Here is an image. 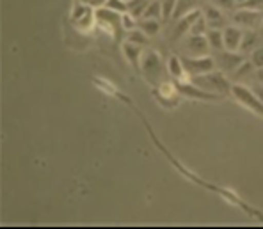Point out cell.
Here are the masks:
<instances>
[{"label":"cell","instance_id":"1","mask_svg":"<svg viewBox=\"0 0 263 229\" xmlns=\"http://www.w3.org/2000/svg\"><path fill=\"white\" fill-rule=\"evenodd\" d=\"M191 82L196 84L197 87L204 89V91L212 92V94H230L231 92V84L230 80L226 79L222 71H210L204 73V75H197V77H191Z\"/></svg>","mask_w":263,"mask_h":229},{"label":"cell","instance_id":"2","mask_svg":"<svg viewBox=\"0 0 263 229\" xmlns=\"http://www.w3.org/2000/svg\"><path fill=\"white\" fill-rule=\"evenodd\" d=\"M231 94H233V98L240 105H243L247 110L254 112V114L263 118V102L258 98V94L254 91L243 87L240 84H235V85H231Z\"/></svg>","mask_w":263,"mask_h":229},{"label":"cell","instance_id":"3","mask_svg":"<svg viewBox=\"0 0 263 229\" xmlns=\"http://www.w3.org/2000/svg\"><path fill=\"white\" fill-rule=\"evenodd\" d=\"M139 68L142 69L148 80H152L153 84H157L160 80L162 73H164V64H162V59L158 57L157 52L153 50H144L141 57V66Z\"/></svg>","mask_w":263,"mask_h":229},{"label":"cell","instance_id":"4","mask_svg":"<svg viewBox=\"0 0 263 229\" xmlns=\"http://www.w3.org/2000/svg\"><path fill=\"white\" fill-rule=\"evenodd\" d=\"M95 18H96V22H98L100 25L109 27L110 34L119 41L123 30H125V29H123V14L114 13V11L107 9V7H100V9H96Z\"/></svg>","mask_w":263,"mask_h":229},{"label":"cell","instance_id":"5","mask_svg":"<svg viewBox=\"0 0 263 229\" xmlns=\"http://www.w3.org/2000/svg\"><path fill=\"white\" fill-rule=\"evenodd\" d=\"M181 64L183 69L189 77H197V75H204V73H210L215 69V59H212L210 55L204 57H181Z\"/></svg>","mask_w":263,"mask_h":229},{"label":"cell","instance_id":"6","mask_svg":"<svg viewBox=\"0 0 263 229\" xmlns=\"http://www.w3.org/2000/svg\"><path fill=\"white\" fill-rule=\"evenodd\" d=\"M183 50L189 57H204L208 55L210 45H208L206 36H192V34H189V37L183 41Z\"/></svg>","mask_w":263,"mask_h":229},{"label":"cell","instance_id":"7","mask_svg":"<svg viewBox=\"0 0 263 229\" xmlns=\"http://www.w3.org/2000/svg\"><path fill=\"white\" fill-rule=\"evenodd\" d=\"M233 22L237 23V27H240L243 30H254L260 27L261 23V14L260 11H251V9H240L233 14Z\"/></svg>","mask_w":263,"mask_h":229},{"label":"cell","instance_id":"8","mask_svg":"<svg viewBox=\"0 0 263 229\" xmlns=\"http://www.w3.org/2000/svg\"><path fill=\"white\" fill-rule=\"evenodd\" d=\"M199 16H203V13H201L199 9L192 11V13L185 14L183 18H180V20L175 22V27H173V32H171V40L173 41H178L180 37H183L187 32H191L192 25L196 23V20Z\"/></svg>","mask_w":263,"mask_h":229},{"label":"cell","instance_id":"9","mask_svg":"<svg viewBox=\"0 0 263 229\" xmlns=\"http://www.w3.org/2000/svg\"><path fill=\"white\" fill-rule=\"evenodd\" d=\"M222 37H224V50L226 52H238L243 37V30L240 27H233V25L224 27Z\"/></svg>","mask_w":263,"mask_h":229},{"label":"cell","instance_id":"10","mask_svg":"<svg viewBox=\"0 0 263 229\" xmlns=\"http://www.w3.org/2000/svg\"><path fill=\"white\" fill-rule=\"evenodd\" d=\"M176 91H180L183 96H189V98L194 100H217V94H212V92L204 91V89L197 87L196 84H185V82H178L176 84Z\"/></svg>","mask_w":263,"mask_h":229},{"label":"cell","instance_id":"11","mask_svg":"<svg viewBox=\"0 0 263 229\" xmlns=\"http://www.w3.org/2000/svg\"><path fill=\"white\" fill-rule=\"evenodd\" d=\"M243 57L237 52H224L222 55H219V59L215 61V64H219L220 71H228V73H235L240 64L243 63Z\"/></svg>","mask_w":263,"mask_h":229},{"label":"cell","instance_id":"12","mask_svg":"<svg viewBox=\"0 0 263 229\" xmlns=\"http://www.w3.org/2000/svg\"><path fill=\"white\" fill-rule=\"evenodd\" d=\"M203 16L208 23V29H220L224 22L222 9H219L217 6H206L203 11Z\"/></svg>","mask_w":263,"mask_h":229},{"label":"cell","instance_id":"13","mask_svg":"<svg viewBox=\"0 0 263 229\" xmlns=\"http://www.w3.org/2000/svg\"><path fill=\"white\" fill-rule=\"evenodd\" d=\"M258 43H260V34L256 30H243V37L240 43V53H249L254 52L258 48Z\"/></svg>","mask_w":263,"mask_h":229},{"label":"cell","instance_id":"14","mask_svg":"<svg viewBox=\"0 0 263 229\" xmlns=\"http://www.w3.org/2000/svg\"><path fill=\"white\" fill-rule=\"evenodd\" d=\"M197 2H199V0H178L176 7H175V13H173V20L176 22V20H180V18H183L185 14L196 11Z\"/></svg>","mask_w":263,"mask_h":229},{"label":"cell","instance_id":"15","mask_svg":"<svg viewBox=\"0 0 263 229\" xmlns=\"http://www.w3.org/2000/svg\"><path fill=\"white\" fill-rule=\"evenodd\" d=\"M123 52H125L126 59L130 61L132 66H135V68H137V66H141V57H142L141 46L126 41V43H123Z\"/></svg>","mask_w":263,"mask_h":229},{"label":"cell","instance_id":"16","mask_svg":"<svg viewBox=\"0 0 263 229\" xmlns=\"http://www.w3.org/2000/svg\"><path fill=\"white\" fill-rule=\"evenodd\" d=\"M206 40H208V45H210L212 50L220 52V50L224 48V37H222V30L220 29H208Z\"/></svg>","mask_w":263,"mask_h":229},{"label":"cell","instance_id":"17","mask_svg":"<svg viewBox=\"0 0 263 229\" xmlns=\"http://www.w3.org/2000/svg\"><path fill=\"white\" fill-rule=\"evenodd\" d=\"M139 29L146 36H157L160 32V23H158V20H152V18H142V22L139 23Z\"/></svg>","mask_w":263,"mask_h":229},{"label":"cell","instance_id":"18","mask_svg":"<svg viewBox=\"0 0 263 229\" xmlns=\"http://www.w3.org/2000/svg\"><path fill=\"white\" fill-rule=\"evenodd\" d=\"M142 18H152V20H160L162 16V0H152L149 6L146 7Z\"/></svg>","mask_w":263,"mask_h":229},{"label":"cell","instance_id":"19","mask_svg":"<svg viewBox=\"0 0 263 229\" xmlns=\"http://www.w3.org/2000/svg\"><path fill=\"white\" fill-rule=\"evenodd\" d=\"M167 71L171 73L175 79H181V75L185 73L183 64H181V57H171L167 61Z\"/></svg>","mask_w":263,"mask_h":229},{"label":"cell","instance_id":"20","mask_svg":"<svg viewBox=\"0 0 263 229\" xmlns=\"http://www.w3.org/2000/svg\"><path fill=\"white\" fill-rule=\"evenodd\" d=\"M206 32H208V23L204 20V16H199L194 25H192L189 34H192V36H206Z\"/></svg>","mask_w":263,"mask_h":229},{"label":"cell","instance_id":"21","mask_svg":"<svg viewBox=\"0 0 263 229\" xmlns=\"http://www.w3.org/2000/svg\"><path fill=\"white\" fill-rule=\"evenodd\" d=\"M105 7L110 11H114V13H119V14L128 13V2H125V0H109V2L105 4Z\"/></svg>","mask_w":263,"mask_h":229},{"label":"cell","instance_id":"22","mask_svg":"<svg viewBox=\"0 0 263 229\" xmlns=\"http://www.w3.org/2000/svg\"><path fill=\"white\" fill-rule=\"evenodd\" d=\"M146 40H148V36H146L144 32H142L141 29H135V30H130L128 32V37H126V41H130V43H134V45H137V46H144L146 45Z\"/></svg>","mask_w":263,"mask_h":229},{"label":"cell","instance_id":"23","mask_svg":"<svg viewBox=\"0 0 263 229\" xmlns=\"http://www.w3.org/2000/svg\"><path fill=\"white\" fill-rule=\"evenodd\" d=\"M176 2H178V0H162V16H164V20H169V18H173Z\"/></svg>","mask_w":263,"mask_h":229},{"label":"cell","instance_id":"24","mask_svg":"<svg viewBox=\"0 0 263 229\" xmlns=\"http://www.w3.org/2000/svg\"><path fill=\"white\" fill-rule=\"evenodd\" d=\"M251 63L254 68H263V46H258L254 52H251Z\"/></svg>","mask_w":263,"mask_h":229},{"label":"cell","instance_id":"25","mask_svg":"<svg viewBox=\"0 0 263 229\" xmlns=\"http://www.w3.org/2000/svg\"><path fill=\"white\" fill-rule=\"evenodd\" d=\"M240 9H251V11H260L263 7V0H243L242 4H238Z\"/></svg>","mask_w":263,"mask_h":229},{"label":"cell","instance_id":"26","mask_svg":"<svg viewBox=\"0 0 263 229\" xmlns=\"http://www.w3.org/2000/svg\"><path fill=\"white\" fill-rule=\"evenodd\" d=\"M123 29L125 30H135L137 29V18L135 16H132L130 13H126V14H123Z\"/></svg>","mask_w":263,"mask_h":229},{"label":"cell","instance_id":"27","mask_svg":"<svg viewBox=\"0 0 263 229\" xmlns=\"http://www.w3.org/2000/svg\"><path fill=\"white\" fill-rule=\"evenodd\" d=\"M253 68H254V66H253L251 61H243V63L240 64V68H238L237 71L233 73V77H235V79H242V77H246Z\"/></svg>","mask_w":263,"mask_h":229},{"label":"cell","instance_id":"28","mask_svg":"<svg viewBox=\"0 0 263 229\" xmlns=\"http://www.w3.org/2000/svg\"><path fill=\"white\" fill-rule=\"evenodd\" d=\"M214 2H215V6H217L219 9H222V11L233 9L235 6H238L237 0H214Z\"/></svg>","mask_w":263,"mask_h":229},{"label":"cell","instance_id":"29","mask_svg":"<svg viewBox=\"0 0 263 229\" xmlns=\"http://www.w3.org/2000/svg\"><path fill=\"white\" fill-rule=\"evenodd\" d=\"M107 2H109V0H89V6L96 7V9H100V7H105Z\"/></svg>","mask_w":263,"mask_h":229},{"label":"cell","instance_id":"30","mask_svg":"<svg viewBox=\"0 0 263 229\" xmlns=\"http://www.w3.org/2000/svg\"><path fill=\"white\" fill-rule=\"evenodd\" d=\"M254 92H256L258 98H260L261 102H263V87H256V89H254Z\"/></svg>","mask_w":263,"mask_h":229},{"label":"cell","instance_id":"31","mask_svg":"<svg viewBox=\"0 0 263 229\" xmlns=\"http://www.w3.org/2000/svg\"><path fill=\"white\" fill-rule=\"evenodd\" d=\"M256 79L260 80V82H263V68H258V71H256Z\"/></svg>","mask_w":263,"mask_h":229},{"label":"cell","instance_id":"32","mask_svg":"<svg viewBox=\"0 0 263 229\" xmlns=\"http://www.w3.org/2000/svg\"><path fill=\"white\" fill-rule=\"evenodd\" d=\"M80 2H86V4H89V0H80Z\"/></svg>","mask_w":263,"mask_h":229},{"label":"cell","instance_id":"33","mask_svg":"<svg viewBox=\"0 0 263 229\" xmlns=\"http://www.w3.org/2000/svg\"><path fill=\"white\" fill-rule=\"evenodd\" d=\"M125 2H130V0H125Z\"/></svg>","mask_w":263,"mask_h":229}]
</instances>
